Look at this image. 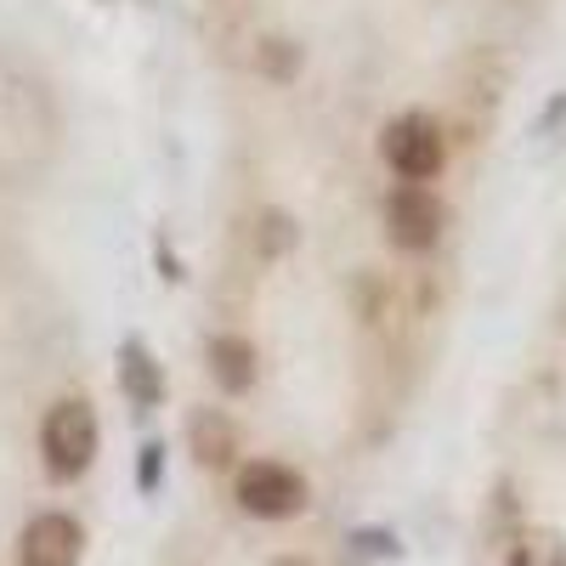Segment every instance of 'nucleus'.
I'll return each instance as SVG.
<instances>
[{"mask_svg":"<svg viewBox=\"0 0 566 566\" xmlns=\"http://www.w3.org/2000/svg\"><path fill=\"white\" fill-rule=\"evenodd\" d=\"M232 499H239V510L255 515V522H290V515L306 510V476H301L295 464L250 459V464H239Z\"/></svg>","mask_w":566,"mask_h":566,"instance_id":"nucleus-2","label":"nucleus"},{"mask_svg":"<svg viewBox=\"0 0 566 566\" xmlns=\"http://www.w3.org/2000/svg\"><path fill=\"white\" fill-rule=\"evenodd\" d=\"M272 566H312V560H301V555H277Z\"/></svg>","mask_w":566,"mask_h":566,"instance_id":"nucleus-13","label":"nucleus"},{"mask_svg":"<svg viewBox=\"0 0 566 566\" xmlns=\"http://www.w3.org/2000/svg\"><path fill=\"white\" fill-rule=\"evenodd\" d=\"M442 227H448V205L431 193V187L402 181L397 193L386 199V232H391V244H397V250H408V255L437 250Z\"/></svg>","mask_w":566,"mask_h":566,"instance_id":"nucleus-4","label":"nucleus"},{"mask_svg":"<svg viewBox=\"0 0 566 566\" xmlns=\"http://www.w3.org/2000/svg\"><path fill=\"white\" fill-rule=\"evenodd\" d=\"M301 69V52L290 40H261V74H277V80H295Z\"/></svg>","mask_w":566,"mask_h":566,"instance_id":"nucleus-11","label":"nucleus"},{"mask_svg":"<svg viewBox=\"0 0 566 566\" xmlns=\"http://www.w3.org/2000/svg\"><path fill=\"white\" fill-rule=\"evenodd\" d=\"M85 555V527L69 510H40L18 538V566H80Z\"/></svg>","mask_w":566,"mask_h":566,"instance_id":"nucleus-5","label":"nucleus"},{"mask_svg":"<svg viewBox=\"0 0 566 566\" xmlns=\"http://www.w3.org/2000/svg\"><path fill=\"white\" fill-rule=\"evenodd\" d=\"M510 566H566V538L549 527H522L510 538Z\"/></svg>","mask_w":566,"mask_h":566,"instance_id":"nucleus-9","label":"nucleus"},{"mask_svg":"<svg viewBox=\"0 0 566 566\" xmlns=\"http://www.w3.org/2000/svg\"><path fill=\"white\" fill-rule=\"evenodd\" d=\"M380 159L402 176V181H431L442 165H448V136L431 114H397L386 130H380Z\"/></svg>","mask_w":566,"mask_h":566,"instance_id":"nucleus-3","label":"nucleus"},{"mask_svg":"<svg viewBox=\"0 0 566 566\" xmlns=\"http://www.w3.org/2000/svg\"><path fill=\"white\" fill-rule=\"evenodd\" d=\"M283 250H295V221L283 210H266L261 216V255H283Z\"/></svg>","mask_w":566,"mask_h":566,"instance_id":"nucleus-10","label":"nucleus"},{"mask_svg":"<svg viewBox=\"0 0 566 566\" xmlns=\"http://www.w3.org/2000/svg\"><path fill=\"white\" fill-rule=\"evenodd\" d=\"M119 391L136 402V408H159L165 402V374L154 363V352L142 340H125L119 346Z\"/></svg>","mask_w":566,"mask_h":566,"instance_id":"nucleus-8","label":"nucleus"},{"mask_svg":"<svg viewBox=\"0 0 566 566\" xmlns=\"http://www.w3.org/2000/svg\"><path fill=\"white\" fill-rule=\"evenodd\" d=\"M159 470H165V448L148 442V448H142V459H136V482L154 493V488H159Z\"/></svg>","mask_w":566,"mask_h":566,"instance_id":"nucleus-12","label":"nucleus"},{"mask_svg":"<svg viewBox=\"0 0 566 566\" xmlns=\"http://www.w3.org/2000/svg\"><path fill=\"white\" fill-rule=\"evenodd\" d=\"M187 448H193V459L205 470H227L232 459H239V424H232L221 408H199L193 419H187Z\"/></svg>","mask_w":566,"mask_h":566,"instance_id":"nucleus-6","label":"nucleus"},{"mask_svg":"<svg viewBox=\"0 0 566 566\" xmlns=\"http://www.w3.org/2000/svg\"><path fill=\"white\" fill-rule=\"evenodd\" d=\"M210 374H216V386L232 391V397H244L255 386V346L244 335H232V328H221V335H210Z\"/></svg>","mask_w":566,"mask_h":566,"instance_id":"nucleus-7","label":"nucleus"},{"mask_svg":"<svg viewBox=\"0 0 566 566\" xmlns=\"http://www.w3.org/2000/svg\"><path fill=\"white\" fill-rule=\"evenodd\" d=\"M40 459L52 482H80L97 459V408L85 397H63L40 419Z\"/></svg>","mask_w":566,"mask_h":566,"instance_id":"nucleus-1","label":"nucleus"}]
</instances>
